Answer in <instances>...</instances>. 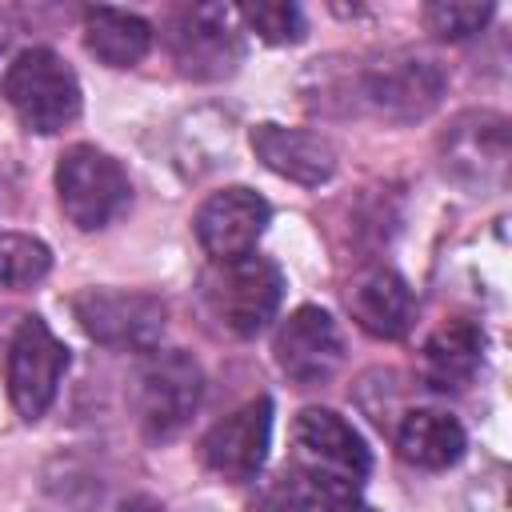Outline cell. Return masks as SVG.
<instances>
[{"mask_svg":"<svg viewBox=\"0 0 512 512\" xmlns=\"http://www.w3.org/2000/svg\"><path fill=\"white\" fill-rule=\"evenodd\" d=\"M292 468L316 480L332 500H352L372 472V452L340 412L304 408L292 424Z\"/></svg>","mask_w":512,"mask_h":512,"instance_id":"1","label":"cell"},{"mask_svg":"<svg viewBox=\"0 0 512 512\" xmlns=\"http://www.w3.org/2000/svg\"><path fill=\"white\" fill-rule=\"evenodd\" d=\"M0 96L20 128L52 136L80 116V80L52 48H24L0 80Z\"/></svg>","mask_w":512,"mask_h":512,"instance_id":"2","label":"cell"},{"mask_svg":"<svg viewBox=\"0 0 512 512\" xmlns=\"http://www.w3.org/2000/svg\"><path fill=\"white\" fill-rule=\"evenodd\" d=\"M204 308L232 336H256L276 320L284 300V272L268 256H240L228 264H212L200 280Z\"/></svg>","mask_w":512,"mask_h":512,"instance_id":"3","label":"cell"},{"mask_svg":"<svg viewBox=\"0 0 512 512\" xmlns=\"http://www.w3.org/2000/svg\"><path fill=\"white\" fill-rule=\"evenodd\" d=\"M204 396V372L200 364L180 348H152L144 352L132 384V404L140 432L148 440H172L184 432V424L196 416Z\"/></svg>","mask_w":512,"mask_h":512,"instance_id":"4","label":"cell"},{"mask_svg":"<svg viewBox=\"0 0 512 512\" xmlns=\"http://www.w3.org/2000/svg\"><path fill=\"white\" fill-rule=\"evenodd\" d=\"M56 196L80 232H96L128 208L132 184L116 156L96 144H72L56 164Z\"/></svg>","mask_w":512,"mask_h":512,"instance_id":"5","label":"cell"},{"mask_svg":"<svg viewBox=\"0 0 512 512\" xmlns=\"http://www.w3.org/2000/svg\"><path fill=\"white\" fill-rule=\"evenodd\" d=\"M72 316L104 348L152 352L160 344L168 308L144 288H84L72 296Z\"/></svg>","mask_w":512,"mask_h":512,"instance_id":"6","label":"cell"},{"mask_svg":"<svg viewBox=\"0 0 512 512\" xmlns=\"http://www.w3.org/2000/svg\"><path fill=\"white\" fill-rule=\"evenodd\" d=\"M168 52L188 80H224L244 60L236 8L192 4L168 20Z\"/></svg>","mask_w":512,"mask_h":512,"instance_id":"7","label":"cell"},{"mask_svg":"<svg viewBox=\"0 0 512 512\" xmlns=\"http://www.w3.org/2000/svg\"><path fill=\"white\" fill-rule=\"evenodd\" d=\"M360 96L376 116L392 124H412L440 104L444 68L420 52H388L360 72Z\"/></svg>","mask_w":512,"mask_h":512,"instance_id":"8","label":"cell"},{"mask_svg":"<svg viewBox=\"0 0 512 512\" xmlns=\"http://www.w3.org/2000/svg\"><path fill=\"white\" fill-rule=\"evenodd\" d=\"M68 372V348L64 340L40 320L28 316L8 340V400L24 420H40Z\"/></svg>","mask_w":512,"mask_h":512,"instance_id":"9","label":"cell"},{"mask_svg":"<svg viewBox=\"0 0 512 512\" xmlns=\"http://www.w3.org/2000/svg\"><path fill=\"white\" fill-rule=\"evenodd\" d=\"M268 220H272L268 200L260 192L236 184V188L212 192L196 208L192 232H196V240H200V248L212 264H228V260H240V256L256 252Z\"/></svg>","mask_w":512,"mask_h":512,"instance_id":"10","label":"cell"},{"mask_svg":"<svg viewBox=\"0 0 512 512\" xmlns=\"http://www.w3.org/2000/svg\"><path fill=\"white\" fill-rule=\"evenodd\" d=\"M272 356L288 380H296L304 388L328 384L344 364V336L324 308L304 304L288 320H280V328L272 336Z\"/></svg>","mask_w":512,"mask_h":512,"instance_id":"11","label":"cell"},{"mask_svg":"<svg viewBox=\"0 0 512 512\" xmlns=\"http://www.w3.org/2000/svg\"><path fill=\"white\" fill-rule=\"evenodd\" d=\"M272 440V400H248L224 420H216L200 440V460L228 484H244L264 468Z\"/></svg>","mask_w":512,"mask_h":512,"instance_id":"12","label":"cell"},{"mask_svg":"<svg viewBox=\"0 0 512 512\" xmlns=\"http://www.w3.org/2000/svg\"><path fill=\"white\" fill-rule=\"evenodd\" d=\"M252 152L264 168H272L284 180H296L304 188H316L332 180L336 172V148L328 136L312 128H284V124H256L252 128Z\"/></svg>","mask_w":512,"mask_h":512,"instance_id":"13","label":"cell"},{"mask_svg":"<svg viewBox=\"0 0 512 512\" xmlns=\"http://www.w3.org/2000/svg\"><path fill=\"white\" fill-rule=\"evenodd\" d=\"M484 364V328L476 320H448L440 324L420 348V380L432 392H464Z\"/></svg>","mask_w":512,"mask_h":512,"instance_id":"14","label":"cell"},{"mask_svg":"<svg viewBox=\"0 0 512 512\" xmlns=\"http://www.w3.org/2000/svg\"><path fill=\"white\" fill-rule=\"evenodd\" d=\"M348 312L352 320L376 336V340H400L408 336V328L416 324V296L408 288L404 276L376 268L368 276H360L348 292Z\"/></svg>","mask_w":512,"mask_h":512,"instance_id":"15","label":"cell"},{"mask_svg":"<svg viewBox=\"0 0 512 512\" xmlns=\"http://www.w3.org/2000/svg\"><path fill=\"white\" fill-rule=\"evenodd\" d=\"M464 444L468 440H464L460 420L448 412H436V408H412L396 424V452L408 464L428 468V472L452 468L464 456Z\"/></svg>","mask_w":512,"mask_h":512,"instance_id":"16","label":"cell"},{"mask_svg":"<svg viewBox=\"0 0 512 512\" xmlns=\"http://www.w3.org/2000/svg\"><path fill=\"white\" fill-rule=\"evenodd\" d=\"M84 48L108 68H136L152 48V24L120 8L84 12Z\"/></svg>","mask_w":512,"mask_h":512,"instance_id":"17","label":"cell"},{"mask_svg":"<svg viewBox=\"0 0 512 512\" xmlns=\"http://www.w3.org/2000/svg\"><path fill=\"white\" fill-rule=\"evenodd\" d=\"M456 132L464 140H472V144L468 148L452 144L448 156H444V168H452L456 176H464V168L480 172L476 176L480 188L488 184V176L500 180L504 176V164H508V132H504V120H496V116H472V128L460 120Z\"/></svg>","mask_w":512,"mask_h":512,"instance_id":"18","label":"cell"},{"mask_svg":"<svg viewBox=\"0 0 512 512\" xmlns=\"http://www.w3.org/2000/svg\"><path fill=\"white\" fill-rule=\"evenodd\" d=\"M52 252L28 232H0V288H32L48 276Z\"/></svg>","mask_w":512,"mask_h":512,"instance_id":"19","label":"cell"},{"mask_svg":"<svg viewBox=\"0 0 512 512\" xmlns=\"http://www.w3.org/2000/svg\"><path fill=\"white\" fill-rule=\"evenodd\" d=\"M332 496L316 484V480H308L304 472H296V468H288L284 476H276L252 504H248V512H332Z\"/></svg>","mask_w":512,"mask_h":512,"instance_id":"20","label":"cell"},{"mask_svg":"<svg viewBox=\"0 0 512 512\" xmlns=\"http://www.w3.org/2000/svg\"><path fill=\"white\" fill-rule=\"evenodd\" d=\"M236 20H244L268 44H296L304 36V12H300V4H288V0L240 4L236 8Z\"/></svg>","mask_w":512,"mask_h":512,"instance_id":"21","label":"cell"},{"mask_svg":"<svg viewBox=\"0 0 512 512\" xmlns=\"http://www.w3.org/2000/svg\"><path fill=\"white\" fill-rule=\"evenodd\" d=\"M488 20H492V4H460V0L424 4V24H428V32H436L440 40H452V44L476 36Z\"/></svg>","mask_w":512,"mask_h":512,"instance_id":"22","label":"cell"},{"mask_svg":"<svg viewBox=\"0 0 512 512\" xmlns=\"http://www.w3.org/2000/svg\"><path fill=\"white\" fill-rule=\"evenodd\" d=\"M116 512H164V508H160L156 500H148V496H128Z\"/></svg>","mask_w":512,"mask_h":512,"instance_id":"23","label":"cell"},{"mask_svg":"<svg viewBox=\"0 0 512 512\" xmlns=\"http://www.w3.org/2000/svg\"><path fill=\"white\" fill-rule=\"evenodd\" d=\"M332 512H372V508H364V504H356V500H336Z\"/></svg>","mask_w":512,"mask_h":512,"instance_id":"24","label":"cell"}]
</instances>
